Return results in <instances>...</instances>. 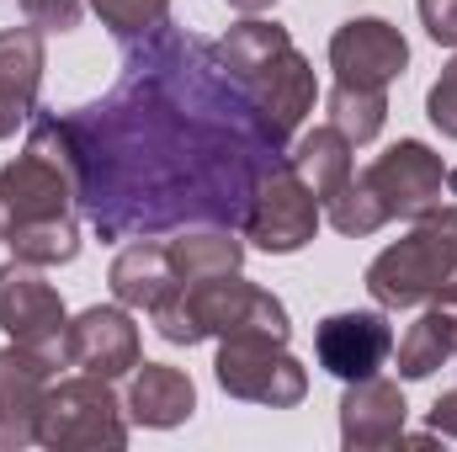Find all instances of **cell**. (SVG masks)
I'll return each instance as SVG.
<instances>
[{"label":"cell","mask_w":457,"mask_h":452,"mask_svg":"<svg viewBox=\"0 0 457 452\" xmlns=\"http://www.w3.org/2000/svg\"><path fill=\"white\" fill-rule=\"evenodd\" d=\"M59 356H64L70 367H80V372L122 378V372L138 367V325L128 320L122 304H117V309L96 304V309H86L80 320L64 325V346H59Z\"/></svg>","instance_id":"13"},{"label":"cell","mask_w":457,"mask_h":452,"mask_svg":"<svg viewBox=\"0 0 457 452\" xmlns=\"http://www.w3.org/2000/svg\"><path fill=\"white\" fill-rule=\"evenodd\" d=\"M415 11H420V21H426L431 43L457 48V0H415Z\"/></svg>","instance_id":"27"},{"label":"cell","mask_w":457,"mask_h":452,"mask_svg":"<svg viewBox=\"0 0 457 452\" xmlns=\"http://www.w3.org/2000/svg\"><path fill=\"white\" fill-rule=\"evenodd\" d=\"M75 181L43 160V155H16L5 171H0V245L27 224H43V219H64L75 213Z\"/></svg>","instance_id":"11"},{"label":"cell","mask_w":457,"mask_h":452,"mask_svg":"<svg viewBox=\"0 0 457 452\" xmlns=\"http://www.w3.org/2000/svg\"><path fill=\"white\" fill-rule=\"evenodd\" d=\"M154 331L176 346H197V340H224V336H239V331H261V336H277L287 340V309L245 282L239 272H224V277H203V282H176L154 309Z\"/></svg>","instance_id":"4"},{"label":"cell","mask_w":457,"mask_h":452,"mask_svg":"<svg viewBox=\"0 0 457 452\" xmlns=\"http://www.w3.org/2000/svg\"><path fill=\"white\" fill-rule=\"evenodd\" d=\"M228 5H234V11H245V16H261V11H271L277 0H228Z\"/></svg>","instance_id":"29"},{"label":"cell","mask_w":457,"mask_h":452,"mask_svg":"<svg viewBox=\"0 0 457 452\" xmlns=\"http://www.w3.org/2000/svg\"><path fill=\"white\" fill-rule=\"evenodd\" d=\"M16 5L43 32H75L80 27V11H86V0H16Z\"/></svg>","instance_id":"25"},{"label":"cell","mask_w":457,"mask_h":452,"mask_svg":"<svg viewBox=\"0 0 457 452\" xmlns=\"http://www.w3.org/2000/svg\"><path fill=\"white\" fill-rule=\"evenodd\" d=\"M27 149L75 181L102 239L224 224L239 229L261 176L287 155L219 43L160 32L128 43L122 80L70 117H37Z\"/></svg>","instance_id":"1"},{"label":"cell","mask_w":457,"mask_h":452,"mask_svg":"<svg viewBox=\"0 0 457 452\" xmlns=\"http://www.w3.org/2000/svg\"><path fill=\"white\" fill-rule=\"evenodd\" d=\"M213 372H219L224 394L250 399V405H271V410H293L309 394V372L298 356H287V340L261 336V331L224 336Z\"/></svg>","instance_id":"7"},{"label":"cell","mask_w":457,"mask_h":452,"mask_svg":"<svg viewBox=\"0 0 457 452\" xmlns=\"http://www.w3.org/2000/svg\"><path fill=\"white\" fill-rule=\"evenodd\" d=\"M54 351L11 340L0 351V452H21L37 442V415L54 389Z\"/></svg>","instance_id":"10"},{"label":"cell","mask_w":457,"mask_h":452,"mask_svg":"<svg viewBox=\"0 0 457 452\" xmlns=\"http://www.w3.org/2000/svg\"><path fill=\"white\" fill-rule=\"evenodd\" d=\"M404 64H410V43L383 16H356L330 38V70H336L341 86L388 91L404 75Z\"/></svg>","instance_id":"12"},{"label":"cell","mask_w":457,"mask_h":452,"mask_svg":"<svg viewBox=\"0 0 457 452\" xmlns=\"http://www.w3.org/2000/svg\"><path fill=\"white\" fill-rule=\"evenodd\" d=\"M457 282V203L426 208L415 229L367 266V293L378 309H415Z\"/></svg>","instance_id":"5"},{"label":"cell","mask_w":457,"mask_h":452,"mask_svg":"<svg viewBox=\"0 0 457 452\" xmlns=\"http://www.w3.org/2000/svg\"><path fill=\"white\" fill-rule=\"evenodd\" d=\"M404 415H410V405H404L399 383H388L378 372L372 378H356L341 399V442L351 452L394 448L404 437Z\"/></svg>","instance_id":"15"},{"label":"cell","mask_w":457,"mask_h":452,"mask_svg":"<svg viewBox=\"0 0 457 452\" xmlns=\"http://www.w3.org/2000/svg\"><path fill=\"white\" fill-rule=\"evenodd\" d=\"M91 11L102 16V27L117 43H149L170 27V0H91Z\"/></svg>","instance_id":"23"},{"label":"cell","mask_w":457,"mask_h":452,"mask_svg":"<svg viewBox=\"0 0 457 452\" xmlns=\"http://www.w3.org/2000/svg\"><path fill=\"white\" fill-rule=\"evenodd\" d=\"M453 187H457V176L442 165V155H431L420 138H399L361 176L351 171V181L325 203V219L341 234H351V239H367V234H378L394 219H420Z\"/></svg>","instance_id":"2"},{"label":"cell","mask_w":457,"mask_h":452,"mask_svg":"<svg viewBox=\"0 0 457 452\" xmlns=\"http://www.w3.org/2000/svg\"><path fill=\"white\" fill-rule=\"evenodd\" d=\"M320 197L309 192V181L287 165V155L261 176V187H255V197H250V213H245V224L239 234L250 239V245H261V250H271V255H293V250H303L309 239H314V229H320Z\"/></svg>","instance_id":"8"},{"label":"cell","mask_w":457,"mask_h":452,"mask_svg":"<svg viewBox=\"0 0 457 452\" xmlns=\"http://www.w3.org/2000/svg\"><path fill=\"white\" fill-rule=\"evenodd\" d=\"M37 442L54 452H117L128 448V421L112 394V378L80 372L70 383H54L37 415Z\"/></svg>","instance_id":"6"},{"label":"cell","mask_w":457,"mask_h":452,"mask_svg":"<svg viewBox=\"0 0 457 452\" xmlns=\"http://www.w3.org/2000/svg\"><path fill=\"white\" fill-rule=\"evenodd\" d=\"M426 117H431L447 138H457V59L436 75V86H431V96H426Z\"/></svg>","instance_id":"26"},{"label":"cell","mask_w":457,"mask_h":452,"mask_svg":"<svg viewBox=\"0 0 457 452\" xmlns=\"http://www.w3.org/2000/svg\"><path fill=\"white\" fill-rule=\"evenodd\" d=\"M5 245L16 250V261H32V266H64V261L80 255V229H75V213H64V219H43V224L16 229Z\"/></svg>","instance_id":"22"},{"label":"cell","mask_w":457,"mask_h":452,"mask_svg":"<svg viewBox=\"0 0 457 452\" xmlns=\"http://www.w3.org/2000/svg\"><path fill=\"white\" fill-rule=\"evenodd\" d=\"M219 54H224L228 75L245 86V96L255 102V113L266 117L271 138L287 149V138L298 133L303 117L314 113V96H320L314 70L293 48L287 27H277V21H239V27H228Z\"/></svg>","instance_id":"3"},{"label":"cell","mask_w":457,"mask_h":452,"mask_svg":"<svg viewBox=\"0 0 457 452\" xmlns=\"http://www.w3.org/2000/svg\"><path fill=\"white\" fill-rule=\"evenodd\" d=\"M43 91V27H5L0 32V138H11L37 113Z\"/></svg>","instance_id":"16"},{"label":"cell","mask_w":457,"mask_h":452,"mask_svg":"<svg viewBox=\"0 0 457 452\" xmlns=\"http://www.w3.org/2000/svg\"><path fill=\"white\" fill-rule=\"evenodd\" d=\"M170 266H176V282H203V277H224L239 272L245 261V234L224 224H197L192 234L170 239Z\"/></svg>","instance_id":"21"},{"label":"cell","mask_w":457,"mask_h":452,"mask_svg":"<svg viewBox=\"0 0 457 452\" xmlns=\"http://www.w3.org/2000/svg\"><path fill=\"white\" fill-rule=\"evenodd\" d=\"M314 351H320V367L336 372L341 383H356V378H372L388 351H394V331L378 309H356V314H330L314 336Z\"/></svg>","instance_id":"14"},{"label":"cell","mask_w":457,"mask_h":452,"mask_svg":"<svg viewBox=\"0 0 457 452\" xmlns=\"http://www.w3.org/2000/svg\"><path fill=\"white\" fill-rule=\"evenodd\" d=\"M197 410V389L181 367H165V362H138L133 367V383H128V415L138 426H154V431H170L181 426L187 415Z\"/></svg>","instance_id":"17"},{"label":"cell","mask_w":457,"mask_h":452,"mask_svg":"<svg viewBox=\"0 0 457 452\" xmlns=\"http://www.w3.org/2000/svg\"><path fill=\"white\" fill-rule=\"evenodd\" d=\"M453 356H457V282H447L431 298V309L399 340V378H431Z\"/></svg>","instance_id":"18"},{"label":"cell","mask_w":457,"mask_h":452,"mask_svg":"<svg viewBox=\"0 0 457 452\" xmlns=\"http://www.w3.org/2000/svg\"><path fill=\"white\" fill-rule=\"evenodd\" d=\"M351 138H345L336 122H325V128H314V133H303L293 149H287V165L309 181V192L320 197V208L341 192L345 181H351Z\"/></svg>","instance_id":"19"},{"label":"cell","mask_w":457,"mask_h":452,"mask_svg":"<svg viewBox=\"0 0 457 452\" xmlns=\"http://www.w3.org/2000/svg\"><path fill=\"white\" fill-rule=\"evenodd\" d=\"M431 437H457V389H447L431 405Z\"/></svg>","instance_id":"28"},{"label":"cell","mask_w":457,"mask_h":452,"mask_svg":"<svg viewBox=\"0 0 457 452\" xmlns=\"http://www.w3.org/2000/svg\"><path fill=\"white\" fill-rule=\"evenodd\" d=\"M170 288H176V266H170V250L154 239L128 245L112 261V293L122 309H154Z\"/></svg>","instance_id":"20"},{"label":"cell","mask_w":457,"mask_h":452,"mask_svg":"<svg viewBox=\"0 0 457 452\" xmlns=\"http://www.w3.org/2000/svg\"><path fill=\"white\" fill-rule=\"evenodd\" d=\"M64 298L54 293V282L43 277V266L32 261H5L0 266V331L21 346L54 351L64 346ZM64 362V356H59Z\"/></svg>","instance_id":"9"},{"label":"cell","mask_w":457,"mask_h":452,"mask_svg":"<svg viewBox=\"0 0 457 452\" xmlns=\"http://www.w3.org/2000/svg\"><path fill=\"white\" fill-rule=\"evenodd\" d=\"M383 117H388V91H367V86H341L330 91V122L341 128L351 144H367L383 133Z\"/></svg>","instance_id":"24"}]
</instances>
